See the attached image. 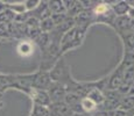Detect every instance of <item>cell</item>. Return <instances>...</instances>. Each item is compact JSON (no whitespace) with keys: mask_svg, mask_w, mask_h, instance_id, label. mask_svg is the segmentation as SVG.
Masks as SVG:
<instances>
[{"mask_svg":"<svg viewBox=\"0 0 134 116\" xmlns=\"http://www.w3.org/2000/svg\"><path fill=\"white\" fill-rule=\"evenodd\" d=\"M106 9H107V7L105 6V5H102V6H99L96 8V13H103V12L106 11Z\"/></svg>","mask_w":134,"mask_h":116,"instance_id":"cell-3","label":"cell"},{"mask_svg":"<svg viewBox=\"0 0 134 116\" xmlns=\"http://www.w3.org/2000/svg\"><path fill=\"white\" fill-rule=\"evenodd\" d=\"M32 51H33L32 46H30L29 44H27V43H24V44H21L19 46V52L21 53V55H24V56L30 55Z\"/></svg>","mask_w":134,"mask_h":116,"instance_id":"cell-1","label":"cell"},{"mask_svg":"<svg viewBox=\"0 0 134 116\" xmlns=\"http://www.w3.org/2000/svg\"><path fill=\"white\" fill-rule=\"evenodd\" d=\"M83 107L85 108L86 110H92L94 108V103L90 99H86V100L83 101Z\"/></svg>","mask_w":134,"mask_h":116,"instance_id":"cell-2","label":"cell"}]
</instances>
